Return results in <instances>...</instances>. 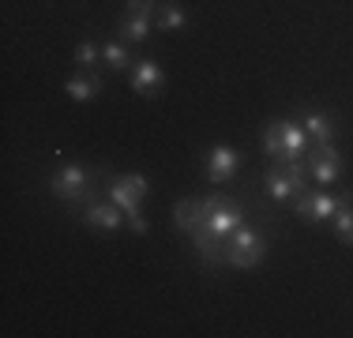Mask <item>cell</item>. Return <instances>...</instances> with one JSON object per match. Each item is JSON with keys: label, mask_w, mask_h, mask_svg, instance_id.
Returning <instances> with one entry per match:
<instances>
[{"label": "cell", "mask_w": 353, "mask_h": 338, "mask_svg": "<svg viewBox=\"0 0 353 338\" xmlns=\"http://www.w3.org/2000/svg\"><path fill=\"white\" fill-rule=\"evenodd\" d=\"M263 150L274 158V162H293V158L308 155V132L293 121H274L271 128L263 132Z\"/></svg>", "instance_id": "cell-1"}, {"label": "cell", "mask_w": 353, "mask_h": 338, "mask_svg": "<svg viewBox=\"0 0 353 338\" xmlns=\"http://www.w3.org/2000/svg\"><path fill=\"white\" fill-rule=\"evenodd\" d=\"M305 169H308V158H293V162H279V169L267 173V192L271 199H297L305 192Z\"/></svg>", "instance_id": "cell-2"}, {"label": "cell", "mask_w": 353, "mask_h": 338, "mask_svg": "<svg viewBox=\"0 0 353 338\" xmlns=\"http://www.w3.org/2000/svg\"><path fill=\"white\" fill-rule=\"evenodd\" d=\"M263 252H267V241L256 230H245V226H241L233 237H225V264H233L241 270L256 267L259 259H263Z\"/></svg>", "instance_id": "cell-3"}, {"label": "cell", "mask_w": 353, "mask_h": 338, "mask_svg": "<svg viewBox=\"0 0 353 338\" xmlns=\"http://www.w3.org/2000/svg\"><path fill=\"white\" fill-rule=\"evenodd\" d=\"M49 192H53L57 199H64V203H83L90 196V169L75 166V162L57 169V173L49 177Z\"/></svg>", "instance_id": "cell-4"}, {"label": "cell", "mask_w": 353, "mask_h": 338, "mask_svg": "<svg viewBox=\"0 0 353 338\" xmlns=\"http://www.w3.org/2000/svg\"><path fill=\"white\" fill-rule=\"evenodd\" d=\"M203 210H207V226H211L218 237H233V233L241 230V222H245L241 207L230 196H207L203 199Z\"/></svg>", "instance_id": "cell-5"}, {"label": "cell", "mask_w": 353, "mask_h": 338, "mask_svg": "<svg viewBox=\"0 0 353 338\" xmlns=\"http://www.w3.org/2000/svg\"><path fill=\"white\" fill-rule=\"evenodd\" d=\"M147 192H150V181L139 177V173H124V177H117V181L109 184V199H113L124 215H136Z\"/></svg>", "instance_id": "cell-6"}, {"label": "cell", "mask_w": 353, "mask_h": 338, "mask_svg": "<svg viewBox=\"0 0 353 338\" xmlns=\"http://www.w3.org/2000/svg\"><path fill=\"white\" fill-rule=\"evenodd\" d=\"M353 203L350 196H331V192H312V196H297V218H305V222H327V218H334V210Z\"/></svg>", "instance_id": "cell-7"}, {"label": "cell", "mask_w": 353, "mask_h": 338, "mask_svg": "<svg viewBox=\"0 0 353 338\" xmlns=\"http://www.w3.org/2000/svg\"><path fill=\"white\" fill-rule=\"evenodd\" d=\"M308 173H312L319 184L339 181V173H342V155L331 147V143H316V150H308Z\"/></svg>", "instance_id": "cell-8"}, {"label": "cell", "mask_w": 353, "mask_h": 338, "mask_svg": "<svg viewBox=\"0 0 353 338\" xmlns=\"http://www.w3.org/2000/svg\"><path fill=\"white\" fill-rule=\"evenodd\" d=\"M241 169V155L233 147H225V143H218V147H211V155H207V177H211L214 184L230 181L233 173Z\"/></svg>", "instance_id": "cell-9"}, {"label": "cell", "mask_w": 353, "mask_h": 338, "mask_svg": "<svg viewBox=\"0 0 353 338\" xmlns=\"http://www.w3.org/2000/svg\"><path fill=\"white\" fill-rule=\"evenodd\" d=\"M162 83H165V75L154 61H136L132 64V90H136V95L154 98L158 90H162Z\"/></svg>", "instance_id": "cell-10"}, {"label": "cell", "mask_w": 353, "mask_h": 338, "mask_svg": "<svg viewBox=\"0 0 353 338\" xmlns=\"http://www.w3.org/2000/svg\"><path fill=\"white\" fill-rule=\"evenodd\" d=\"M83 218H87V222L94 226V230L117 233V230H121V222H124V218H128V215H124V210L117 207L113 199H109V203H90V207L83 210Z\"/></svg>", "instance_id": "cell-11"}, {"label": "cell", "mask_w": 353, "mask_h": 338, "mask_svg": "<svg viewBox=\"0 0 353 338\" xmlns=\"http://www.w3.org/2000/svg\"><path fill=\"white\" fill-rule=\"evenodd\" d=\"M192 237V244H196V252L203 256V264H225V237H218L211 226H203V230H196V233H188Z\"/></svg>", "instance_id": "cell-12"}, {"label": "cell", "mask_w": 353, "mask_h": 338, "mask_svg": "<svg viewBox=\"0 0 353 338\" xmlns=\"http://www.w3.org/2000/svg\"><path fill=\"white\" fill-rule=\"evenodd\" d=\"M173 218H176V226H181L184 233H196V230H203V226H207L203 199H181V203L173 207Z\"/></svg>", "instance_id": "cell-13"}, {"label": "cell", "mask_w": 353, "mask_h": 338, "mask_svg": "<svg viewBox=\"0 0 353 338\" xmlns=\"http://www.w3.org/2000/svg\"><path fill=\"white\" fill-rule=\"evenodd\" d=\"M98 90H102V75H98V72L72 75V79H68V98L72 101H94Z\"/></svg>", "instance_id": "cell-14"}, {"label": "cell", "mask_w": 353, "mask_h": 338, "mask_svg": "<svg viewBox=\"0 0 353 338\" xmlns=\"http://www.w3.org/2000/svg\"><path fill=\"white\" fill-rule=\"evenodd\" d=\"M301 128L308 132L312 143H331L334 139V121L327 113H305L301 117Z\"/></svg>", "instance_id": "cell-15"}, {"label": "cell", "mask_w": 353, "mask_h": 338, "mask_svg": "<svg viewBox=\"0 0 353 338\" xmlns=\"http://www.w3.org/2000/svg\"><path fill=\"white\" fill-rule=\"evenodd\" d=\"M121 38H124V41H147V38H150V15H132V12H124V19H121Z\"/></svg>", "instance_id": "cell-16"}, {"label": "cell", "mask_w": 353, "mask_h": 338, "mask_svg": "<svg viewBox=\"0 0 353 338\" xmlns=\"http://www.w3.org/2000/svg\"><path fill=\"white\" fill-rule=\"evenodd\" d=\"M188 27V12L181 4H162L158 8V30H184Z\"/></svg>", "instance_id": "cell-17"}, {"label": "cell", "mask_w": 353, "mask_h": 338, "mask_svg": "<svg viewBox=\"0 0 353 338\" xmlns=\"http://www.w3.org/2000/svg\"><path fill=\"white\" fill-rule=\"evenodd\" d=\"M331 222H334V237H339L342 244H350V248H353V203H346V207L334 210Z\"/></svg>", "instance_id": "cell-18"}, {"label": "cell", "mask_w": 353, "mask_h": 338, "mask_svg": "<svg viewBox=\"0 0 353 338\" xmlns=\"http://www.w3.org/2000/svg\"><path fill=\"white\" fill-rule=\"evenodd\" d=\"M102 61H109L113 68H128V64H132V57H128V46H124V38H121V41H105V46H102Z\"/></svg>", "instance_id": "cell-19"}, {"label": "cell", "mask_w": 353, "mask_h": 338, "mask_svg": "<svg viewBox=\"0 0 353 338\" xmlns=\"http://www.w3.org/2000/svg\"><path fill=\"white\" fill-rule=\"evenodd\" d=\"M98 57H102V49H98L94 41H79V46H75V64L87 68V72L98 68Z\"/></svg>", "instance_id": "cell-20"}, {"label": "cell", "mask_w": 353, "mask_h": 338, "mask_svg": "<svg viewBox=\"0 0 353 338\" xmlns=\"http://www.w3.org/2000/svg\"><path fill=\"white\" fill-rule=\"evenodd\" d=\"M162 8V0H128V12L132 15H154Z\"/></svg>", "instance_id": "cell-21"}, {"label": "cell", "mask_w": 353, "mask_h": 338, "mask_svg": "<svg viewBox=\"0 0 353 338\" xmlns=\"http://www.w3.org/2000/svg\"><path fill=\"white\" fill-rule=\"evenodd\" d=\"M128 226H132V233H147L150 230V222L139 215V210H136V215H128Z\"/></svg>", "instance_id": "cell-22"}]
</instances>
